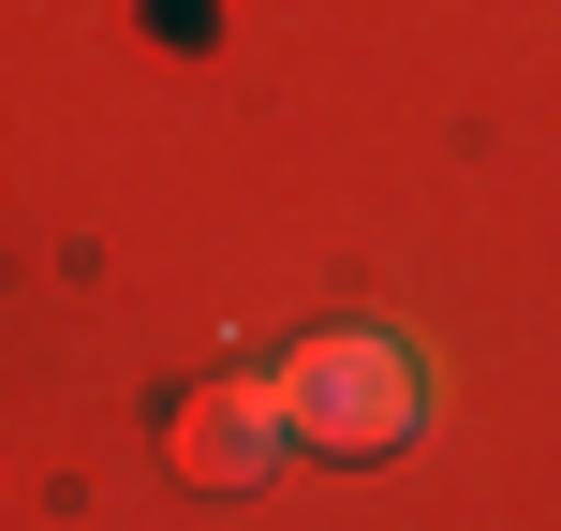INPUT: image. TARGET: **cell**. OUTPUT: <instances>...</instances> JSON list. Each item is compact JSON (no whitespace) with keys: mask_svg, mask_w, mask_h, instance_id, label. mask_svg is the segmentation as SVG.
<instances>
[{"mask_svg":"<svg viewBox=\"0 0 561 531\" xmlns=\"http://www.w3.org/2000/svg\"><path fill=\"white\" fill-rule=\"evenodd\" d=\"M266 384H280V428L310 458H340V473H369V458H399L428 428V355L399 325H310Z\"/></svg>","mask_w":561,"mask_h":531,"instance_id":"obj_1","label":"cell"},{"mask_svg":"<svg viewBox=\"0 0 561 531\" xmlns=\"http://www.w3.org/2000/svg\"><path fill=\"white\" fill-rule=\"evenodd\" d=\"M280 443H296V428H280V384H193L178 399V473L193 487H252Z\"/></svg>","mask_w":561,"mask_h":531,"instance_id":"obj_2","label":"cell"}]
</instances>
